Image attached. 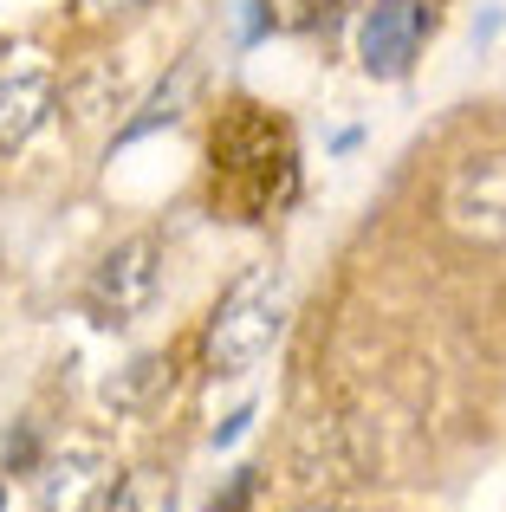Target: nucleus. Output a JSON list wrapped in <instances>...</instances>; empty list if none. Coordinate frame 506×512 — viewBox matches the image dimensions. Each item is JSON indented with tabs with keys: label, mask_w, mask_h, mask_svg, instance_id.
Returning <instances> with one entry per match:
<instances>
[{
	"label": "nucleus",
	"mask_w": 506,
	"mask_h": 512,
	"mask_svg": "<svg viewBox=\"0 0 506 512\" xmlns=\"http://www.w3.org/2000/svg\"><path fill=\"white\" fill-rule=\"evenodd\" d=\"M52 111L46 78H0V156H13Z\"/></svg>",
	"instance_id": "7"
},
{
	"label": "nucleus",
	"mask_w": 506,
	"mask_h": 512,
	"mask_svg": "<svg viewBox=\"0 0 506 512\" xmlns=\"http://www.w3.org/2000/svg\"><path fill=\"white\" fill-rule=\"evenodd\" d=\"M247 500H253V467H241V474H234V487L221 493L208 512H247Z\"/></svg>",
	"instance_id": "11"
},
{
	"label": "nucleus",
	"mask_w": 506,
	"mask_h": 512,
	"mask_svg": "<svg viewBox=\"0 0 506 512\" xmlns=\"http://www.w3.org/2000/svg\"><path fill=\"white\" fill-rule=\"evenodd\" d=\"M163 383H169V357H137L130 370H117L111 383H104V402H111V409H143Z\"/></svg>",
	"instance_id": "9"
},
{
	"label": "nucleus",
	"mask_w": 506,
	"mask_h": 512,
	"mask_svg": "<svg viewBox=\"0 0 506 512\" xmlns=\"http://www.w3.org/2000/svg\"><path fill=\"white\" fill-rule=\"evenodd\" d=\"M104 512H176V480H169V467H137V474H124Z\"/></svg>",
	"instance_id": "8"
},
{
	"label": "nucleus",
	"mask_w": 506,
	"mask_h": 512,
	"mask_svg": "<svg viewBox=\"0 0 506 512\" xmlns=\"http://www.w3.org/2000/svg\"><path fill=\"white\" fill-rule=\"evenodd\" d=\"M442 221L461 240L481 247H506V150L494 156H468L442 188Z\"/></svg>",
	"instance_id": "4"
},
{
	"label": "nucleus",
	"mask_w": 506,
	"mask_h": 512,
	"mask_svg": "<svg viewBox=\"0 0 506 512\" xmlns=\"http://www.w3.org/2000/svg\"><path fill=\"white\" fill-rule=\"evenodd\" d=\"M189 85H195V72H182L176 85H163V91H156V98H150V111H143L137 124H124V137H143V130H156V124H163V117H176V104L189 98Z\"/></svg>",
	"instance_id": "10"
},
{
	"label": "nucleus",
	"mask_w": 506,
	"mask_h": 512,
	"mask_svg": "<svg viewBox=\"0 0 506 512\" xmlns=\"http://www.w3.org/2000/svg\"><path fill=\"white\" fill-rule=\"evenodd\" d=\"M312 512H318V506H312Z\"/></svg>",
	"instance_id": "15"
},
{
	"label": "nucleus",
	"mask_w": 506,
	"mask_h": 512,
	"mask_svg": "<svg viewBox=\"0 0 506 512\" xmlns=\"http://www.w3.org/2000/svg\"><path fill=\"white\" fill-rule=\"evenodd\" d=\"M156 286H163V240L130 234L98 260V273H91V286H85V305H91L98 325H130V318L150 312Z\"/></svg>",
	"instance_id": "3"
},
{
	"label": "nucleus",
	"mask_w": 506,
	"mask_h": 512,
	"mask_svg": "<svg viewBox=\"0 0 506 512\" xmlns=\"http://www.w3.org/2000/svg\"><path fill=\"white\" fill-rule=\"evenodd\" d=\"M98 20H124V13H137V7H150V0H85Z\"/></svg>",
	"instance_id": "12"
},
{
	"label": "nucleus",
	"mask_w": 506,
	"mask_h": 512,
	"mask_svg": "<svg viewBox=\"0 0 506 512\" xmlns=\"http://www.w3.org/2000/svg\"><path fill=\"white\" fill-rule=\"evenodd\" d=\"M429 33H435L429 0H370L364 20H357V59H364L370 78H403Z\"/></svg>",
	"instance_id": "5"
},
{
	"label": "nucleus",
	"mask_w": 506,
	"mask_h": 512,
	"mask_svg": "<svg viewBox=\"0 0 506 512\" xmlns=\"http://www.w3.org/2000/svg\"><path fill=\"white\" fill-rule=\"evenodd\" d=\"M279 331H286V273L279 266H253L247 279H234L221 292L215 318H208V338H202V363L215 376H241L279 344Z\"/></svg>",
	"instance_id": "2"
},
{
	"label": "nucleus",
	"mask_w": 506,
	"mask_h": 512,
	"mask_svg": "<svg viewBox=\"0 0 506 512\" xmlns=\"http://www.w3.org/2000/svg\"><path fill=\"white\" fill-rule=\"evenodd\" d=\"M117 493V461L91 441H65L39 467V506L46 512H104Z\"/></svg>",
	"instance_id": "6"
},
{
	"label": "nucleus",
	"mask_w": 506,
	"mask_h": 512,
	"mask_svg": "<svg viewBox=\"0 0 506 512\" xmlns=\"http://www.w3.org/2000/svg\"><path fill=\"white\" fill-rule=\"evenodd\" d=\"M33 461V435H20V441H7V467H26Z\"/></svg>",
	"instance_id": "13"
},
{
	"label": "nucleus",
	"mask_w": 506,
	"mask_h": 512,
	"mask_svg": "<svg viewBox=\"0 0 506 512\" xmlns=\"http://www.w3.org/2000/svg\"><path fill=\"white\" fill-rule=\"evenodd\" d=\"M215 188L247 214L286 208L299 195V150H292V130L279 117L253 111V104H234L228 117L215 124Z\"/></svg>",
	"instance_id": "1"
},
{
	"label": "nucleus",
	"mask_w": 506,
	"mask_h": 512,
	"mask_svg": "<svg viewBox=\"0 0 506 512\" xmlns=\"http://www.w3.org/2000/svg\"><path fill=\"white\" fill-rule=\"evenodd\" d=\"M0 59H7V46H0Z\"/></svg>",
	"instance_id": "14"
}]
</instances>
